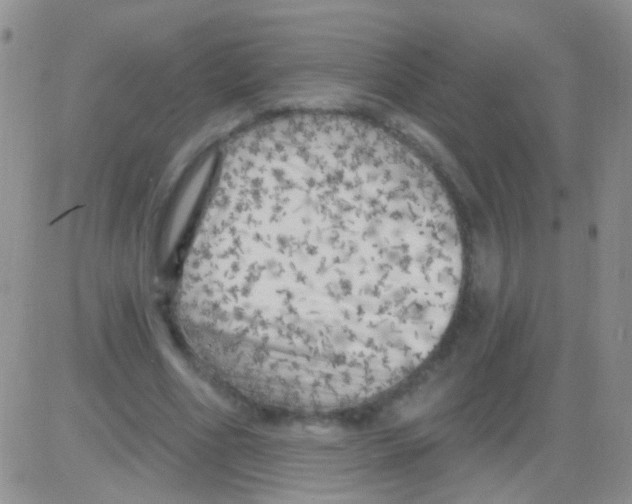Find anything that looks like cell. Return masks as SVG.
I'll use <instances>...</instances> for the list:
<instances>
[{
    "mask_svg": "<svg viewBox=\"0 0 632 504\" xmlns=\"http://www.w3.org/2000/svg\"><path fill=\"white\" fill-rule=\"evenodd\" d=\"M203 231L254 259L202 263L193 298L267 370L331 383L428 357L460 293L451 203L419 159L331 133L265 144L217 187Z\"/></svg>",
    "mask_w": 632,
    "mask_h": 504,
    "instance_id": "6da1fadb",
    "label": "cell"
}]
</instances>
